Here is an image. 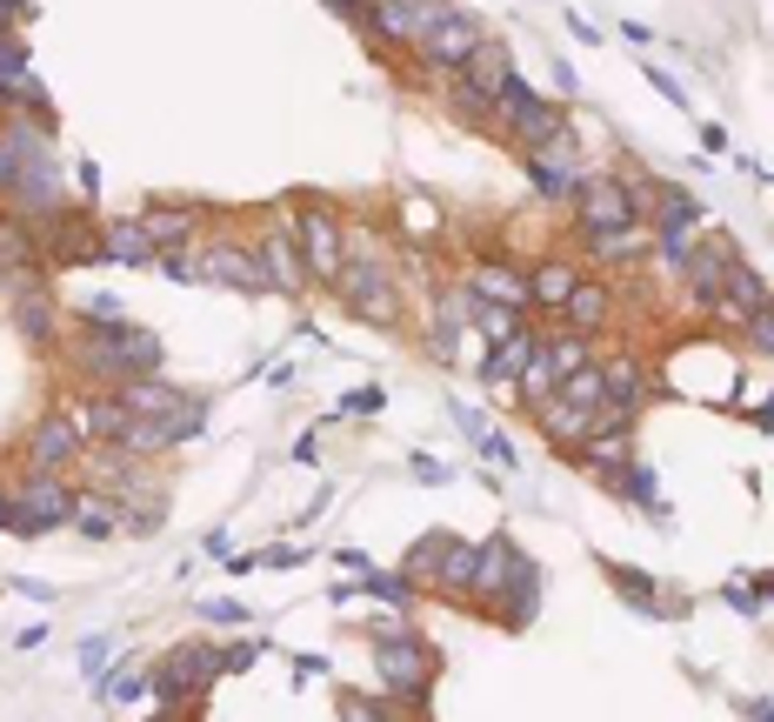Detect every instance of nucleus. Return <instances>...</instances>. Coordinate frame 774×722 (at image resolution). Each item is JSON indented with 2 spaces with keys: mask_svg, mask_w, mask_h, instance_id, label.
Listing matches in <instances>:
<instances>
[{
  "mask_svg": "<svg viewBox=\"0 0 774 722\" xmlns=\"http://www.w3.org/2000/svg\"><path fill=\"white\" fill-rule=\"evenodd\" d=\"M74 368L88 375L94 388H127L134 375H154L160 368V335H147V329H134V321H101V314H88L74 329Z\"/></svg>",
  "mask_w": 774,
  "mask_h": 722,
  "instance_id": "1",
  "label": "nucleus"
},
{
  "mask_svg": "<svg viewBox=\"0 0 774 722\" xmlns=\"http://www.w3.org/2000/svg\"><path fill=\"white\" fill-rule=\"evenodd\" d=\"M435 669H441V656H435V642L427 635H414V629H381L374 635V682H381V696L388 702H427V689H435Z\"/></svg>",
  "mask_w": 774,
  "mask_h": 722,
  "instance_id": "2",
  "label": "nucleus"
},
{
  "mask_svg": "<svg viewBox=\"0 0 774 722\" xmlns=\"http://www.w3.org/2000/svg\"><path fill=\"white\" fill-rule=\"evenodd\" d=\"M574 227H581L587 241H601V234H628V227H648V221H641V195H635L621 175H608V168H587V175H581V188H574Z\"/></svg>",
  "mask_w": 774,
  "mask_h": 722,
  "instance_id": "3",
  "label": "nucleus"
},
{
  "mask_svg": "<svg viewBox=\"0 0 774 722\" xmlns=\"http://www.w3.org/2000/svg\"><path fill=\"white\" fill-rule=\"evenodd\" d=\"M88 489H74L67 475H47V468H27V481L14 489V535H54V529H74Z\"/></svg>",
  "mask_w": 774,
  "mask_h": 722,
  "instance_id": "4",
  "label": "nucleus"
},
{
  "mask_svg": "<svg viewBox=\"0 0 774 722\" xmlns=\"http://www.w3.org/2000/svg\"><path fill=\"white\" fill-rule=\"evenodd\" d=\"M334 295H340V308H348L355 321H368V329H401V288H394V275L374 255H348V262H340Z\"/></svg>",
  "mask_w": 774,
  "mask_h": 722,
  "instance_id": "5",
  "label": "nucleus"
},
{
  "mask_svg": "<svg viewBox=\"0 0 774 722\" xmlns=\"http://www.w3.org/2000/svg\"><path fill=\"white\" fill-rule=\"evenodd\" d=\"M494 114H501V127L521 141V147H548V141L568 134V114H561L548 95H535L514 67H507V80H501V95H494Z\"/></svg>",
  "mask_w": 774,
  "mask_h": 722,
  "instance_id": "6",
  "label": "nucleus"
},
{
  "mask_svg": "<svg viewBox=\"0 0 774 722\" xmlns=\"http://www.w3.org/2000/svg\"><path fill=\"white\" fill-rule=\"evenodd\" d=\"M194 281L201 288H234V295H274L261 255L240 248V241H227V234H207L194 248Z\"/></svg>",
  "mask_w": 774,
  "mask_h": 722,
  "instance_id": "7",
  "label": "nucleus"
},
{
  "mask_svg": "<svg viewBox=\"0 0 774 722\" xmlns=\"http://www.w3.org/2000/svg\"><path fill=\"white\" fill-rule=\"evenodd\" d=\"M294 248H301V262H307V281L334 288L340 262H348V227H340V214H334V208L307 201V208L294 214Z\"/></svg>",
  "mask_w": 774,
  "mask_h": 722,
  "instance_id": "8",
  "label": "nucleus"
},
{
  "mask_svg": "<svg viewBox=\"0 0 774 722\" xmlns=\"http://www.w3.org/2000/svg\"><path fill=\"white\" fill-rule=\"evenodd\" d=\"M221 676H227L221 649H201V642H188V649H175V656H167V669L154 676V696H160V709H167V715H175V709L201 702Z\"/></svg>",
  "mask_w": 774,
  "mask_h": 722,
  "instance_id": "9",
  "label": "nucleus"
},
{
  "mask_svg": "<svg viewBox=\"0 0 774 722\" xmlns=\"http://www.w3.org/2000/svg\"><path fill=\"white\" fill-rule=\"evenodd\" d=\"M481 41H487V34H481V21H474V14L441 8V21H435V27H420L414 54H420V67H427V74H461V67H468V54H474Z\"/></svg>",
  "mask_w": 774,
  "mask_h": 722,
  "instance_id": "10",
  "label": "nucleus"
},
{
  "mask_svg": "<svg viewBox=\"0 0 774 722\" xmlns=\"http://www.w3.org/2000/svg\"><path fill=\"white\" fill-rule=\"evenodd\" d=\"M88 429H80V415L74 409H54V415H41L34 422V435H27V468H47V475H67L74 462H88Z\"/></svg>",
  "mask_w": 774,
  "mask_h": 722,
  "instance_id": "11",
  "label": "nucleus"
},
{
  "mask_svg": "<svg viewBox=\"0 0 774 722\" xmlns=\"http://www.w3.org/2000/svg\"><path fill=\"white\" fill-rule=\"evenodd\" d=\"M581 362H594V342H587V335H574V329L554 335V342L541 335V348H535V362H528V375H521V388H514V395H521V401H548Z\"/></svg>",
  "mask_w": 774,
  "mask_h": 722,
  "instance_id": "12",
  "label": "nucleus"
},
{
  "mask_svg": "<svg viewBox=\"0 0 774 722\" xmlns=\"http://www.w3.org/2000/svg\"><path fill=\"white\" fill-rule=\"evenodd\" d=\"M521 168H528V188L541 195V201H574V188H581V154H574V134H561V141H548V147H521Z\"/></svg>",
  "mask_w": 774,
  "mask_h": 722,
  "instance_id": "13",
  "label": "nucleus"
},
{
  "mask_svg": "<svg viewBox=\"0 0 774 722\" xmlns=\"http://www.w3.org/2000/svg\"><path fill=\"white\" fill-rule=\"evenodd\" d=\"M728 255H734V248H728L721 234H702L695 248H687V262L674 268V275L687 281V301H695V308H708V314L728 301Z\"/></svg>",
  "mask_w": 774,
  "mask_h": 722,
  "instance_id": "14",
  "label": "nucleus"
},
{
  "mask_svg": "<svg viewBox=\"0 0 774 722\" xmlns=\"http://www.w3.org/2000/svg\"><path fill=\"white\" fill-rule=\"evenodd\" d=\"M8 308H14V335H27L34 348H54V342H60V301H54L47 281L8 288Z\"/></svg>",
  "mask_w": 774,
  "mask_h": 722,
  "instance_id": "15",
  "label": "nucleus"
},
{
  "mask_svg": "<svg viewBox=\"0 0 774 722\" xmlns=\"http://www.w3.org/2000/svg\"><path fill=\"white\" fill-rule=\"evenodd\" d=\"M535 348H541V335H535L528 321H521V329H514L507 342H487V355H481L474 381H481V388H521V375H528Z\"/></svg>",
  "mask_w": 774,
  "mask_h": 722,
  "instance_id": "16",
  "label": "nucleus"
},
{
  "mask_svg": "<svg viewBox=\"0 0 774 722\" xmlns=\"http://www.w3.org/2000/svg\"><path fill=\"white\" fill-rule=\"evenodd\" d=\"M441 8H448V0H374V8H368V27H374L381 41H394V47H414L420 27L441 21Z\"/></svg>",
  "mask_w": 774,
  "mask_h": 722,
  "instance_id": "17",
  "label": "nucleus"
},
{
  "mask_svg": "<svg viewBox=\"0 0 774 722\" xmlns=\"http://www.w3.org/2000/svg\"><path fill=\"white\" fill-rule=\"evenodd\" d=\"M121 401H127L134 415H207V395L175 388V381H160V375H134L121 388Z\"/></svg>",
  "mask_w": 774,
  "mask_h": 722,
  "instance_id": "18",
  "label": "nucleus"
},
{
  "mask_svg": "<svg viewBox=\"0 0 774 722\" xmlns=\"http://www.w3.org/2000/svg\"><path fill=\"white\" fill-rule=\"evenodd\" d=\"M494 615H501L507 629H528V622L541 615V562H535V555L514 562V576H507L501 596H494Z\"/></svg>",
  "mask_w": 774,
  "mask_h": 722,
  "instance_id": "19",
  "label": "nucleus"
},
{
  "mask_svg": "<svg viewBox=\"0 0 774 722\" xmlns=\"http://www.w3.org/2000/svg\"><path fill=\"white\" fill-rule=\"evenodd\" d=\"M254 255H261V268H268V288H274V295H301V288H314V281H307V262H301V248H294V227H268Z\"/></svg>",
  "mask_w": 774,
  "mask_h": 722,
  "instance_id": "20",
  "label": "nucleus"
},
{
  "mask_svg": "<svg viewBox=\"0 0 774 722\" xmlns=\"http://www.w3.org/2000/svg\"><path fill=\"white\" fill-rule=\"evenodd\" d=\"M514 562H521V548H514V535H487L481 542V562H474V582H468V596H474V609H494V596H501V582L514 576Z\"/></svg>",
  "mask_w": 774,
  "mask_h": 722,
  "instance_id": "21",
  "label": "nucleus"
},
{
  "mask_svg": "<svg viewBox=\"0 0 774 722\" xmlns=\"http://www.w3.org/2000/svg\"><path fill=\"white\" fill-rule=\"evenodd\" d=\"M608 582H615V596H621L635 615H654V622L687 615V609H681V602H668V596H661V582H654V576H641V569H621V562H608Z\"/></svg>",
  "mask_w": 774,
  "mask_h": 722,
  "instance_id": "22",
  "label": "nucleus"
},
{
  "mask_svg": "<svg viewBox=\"0 0 774 722\" xmlns=\"http://www.w3.org/2000/svg\"><path fill=\"white\" fill-rule=\"evenodd\" d=\"M461 288L481 295V301H501V308H514V314L535 308V301H528V275H514L507 262H474V275H468Z\"/></svg>",
  "mask_w": 774,
  "mask_h": 722,
  "instance_id": "23",
  "label": "nucleus"
},
{
  "mask_svg": "<svg viewBox=\"0 0 774 722\" xmlns=\"http://www.w3.org/2000/svg\"><path fill=\"white\" fill-rule=\"evenodd\" d=\"M101 241H108V227H94L88 214H54L47 255L54 262H101Z\"/></svg>",
  "mask_w": 774,
  "mask_h": 722,
  "instance_id": "24",
  "label": "nucleus"
},
{
  "mask_svg": "<svg viewBox=\"0 0 774 722\" xmlns=\"http://www.w3.org/2000/svg\"><path fill=\"white\" fill-rule=\"evenodd\" d=\"M561 314H568V329L574 335H601L608 329V314H615V295H608V281H574V295L561 301Z\"/></svg>",
  "mask_w": 774,
  "mask_h": 722,
  "instance_id": "25",
  "label": "nucleus"
},
{
  "mask_svg": "<svg viewBox=\"0 0 774 722\" xmlns=\"http://www.w3.org/2000/svg\"><path fill=\"white\" fill-rule=\"evenodd\" d=\"M761 301H774V288L754 275V262L728 255V301H721L708 321H734V329H741V314H748V308H761Z\"/></svg>",
  "mask_w": 774,
  "mask_h": 722,
  "instance_id": "26",
  "label": "nucleus"
},
{
  "mask_svg": "<svg viewBox=\"0 0 774 722\" xmlns=\"http://www.w3.org/2000/svg\"><path fill=\"white\" fill-rule=\"evenodd\" d=\"M201 214H207L201 201H181V208H147V214H141V227H147V241H154V255H167V248H188Z\"/></svg>",
  "mask_w": 774,
  "mask_h": 722,
  "instance_id": "27",
  "label": "nucleus"
},
{
  "mask_svg": "<svg viewBox=\"0 0 774 722\" xmlns=\"http://www.w3.org/2000/svg\"><path fill=\"white\" fill-rule=\"evenodd\" d=\"M474 562H481V542H461V535L448 529V535H441V555H435V569H427V582H435V589H455V596H468Z\"/></svg>",
  "mask_w": 774,
  "mask_h": 722,
  "instance_id": "28",
  "label": "nucleus"
},
{
  "mask_svg": "<svg viewBox=\"0 0 774 722\" xmlns=\"http://www.w3.org/2000/svg\"><path fill=\"white\" fill-rule=\"evenodd\" d=\"M41 268V241H34V227L14 214H0V281H8V275H34Z\"/></svg>",
  "mask_w": 774,
  "mask_h": 722,
  "instance_id": "29",
  "label": "nucleus"
},
{
  "mask_svg": "<svg viewBox=\"0 0 774 722\" xmlns=\"http://www.w3.org/2000/svg\"><path fill=\"white\" fill-rule=\"evenodd\" d=\"M101 262H121V268H147V262H154V241H147L141 214H134V221H108V241H101Z\"/></svg>",
  "mask_w": 774,
  "mask_h": 722,
  "instance_id": "30",
  "label": "nucleus"
},
{
  "mask_svg": "<svg viewBox=\"0 0 774 722\" xmlns=\"http://www.w3.org/2000/svg\"><path fill=\"white\" fill-rule=\"evenodd\" d=\"M601 375H608V409H615V415H641V401H648V368H641V362H601Z\"/></svg>",
  "mask_w": 774,
  "mask_h": 722,
  "instance_id": "31",
  "label": "nucleus"
},
{
  "mask_svg": "<svg viewBox=\"0 0 774 722\" xmlns=\"http://www.w3.org/2000/svg\"><path fill=\"white\" fill-rule=\"evenodd\" d=\"M574 281H581L574 262H541V268L528 275V301H535V308H561V301L574 295Z\"/></svg>",
  "mask_w": 774,
  "mask_h": 722,
  "instance_id": "32",
  "label": "nucleus"
},
{
  "mask_svg": "<svg viewBox=\"0 0 774 722\" xmlns=\"http://www.w3.org/2000/svg\"><path fill=\"white\" fill-rule=\"evenodd\" d=\"M455 422L468 429V442H474V448H481V455H487L494 468H514V442H507L501 429H487V422H481V409H468V401H455Z\"/></svg>",
  "mask_w": 774,
  "mask_h": 722,
  "instance_id": "33",
  "label": "nucleus"
},
{
  "mask_svg": "<svg viewBox=\"0 0 774 722\" xmlns=\"http://www.w3.org/2000/svg\"><path fill=\"white\" fill-rule=\"evenodd\" d=\"M615 489H621L641 515H668V502H661V475H654L648 462H628V468L615 475Z\"/></svg>",
  "mask_w": 774,
  "mask_h": 722,
  "instance_id": "34",
  "label": "nucleus"
},
{
  "mask_svg": "<svg viewBox=\"0 0 774 722\" xmlns=\"http://www.w3.org/2000/svg\"><path fill=\"white\" fill-rule=\"evenodd\" d=\"M461 80H468V88H481V95H501V80H507V47H501V41H481V47L468 54Z\"/></svg>",
  "mask_w": 774,
  "mask_h": 722,
  "instance_id": "35",
  "label": "nucleus"
},
{
  "mask_svg": "<svg viewBox=\"0 0 774 722\" xmlns=\"http://www.w3.org/2000/svg\"><path fill=\"white\" fill-rule=\"evenodd\" d=\"M361 596H374V602H388V609H414L420 582H414L407 569H368V576H361Z\"/></svg>",
  "mask_w": 774,
  "mask_h": 722,
  "instance_id": "36",
  "label": "nucleus"
},
{
  "mask_svg": "<svg viewBox=\"0 0 774 722\" xmlns=\"http://www.w3.org/2000/svg\"><path fill=\"white\" fill-rule=\"evenodd\" d=\"M455 348H461V295H455V301L435 314V329H427V355H435L441 368L455 362Z\"/></svg>",
  "mask_w": 774,
  "mask_h": 722,
  "instance_id": "37",
  "label": "nucleus"
},
{
  "mask_svg": "<svg viewBox=\"0 0 774 722\" xmlns=\"http://www.w3.org/2000/svg\"><path fill=\"white\" fill-rule=\"evenodd\" d=\"M94 689H101L108 702H141V696H154V676H141V669H127V663H121V669H108Z\"/></svg>",
  "mask_w": 774,
  "mask_h": 722,
  "instance_id": "38",
  "label": "nucleus"
},
{
  "mask_svg": "<svg viewBox=\"0 0 774 722\" xmlns=\"http://www.w3.org/2000/svg\"><path fill=\"white\" fill-rule=\"evenodd\" d=\"M741 335H748V348H754V355H767V362H774V301H761V308H748V314H741Z\"/></svg>",
  "mask_w": 774,
  "mask_h": 722,
  "instance_id": "39",
  "label": "nucleus"
},
{
  "mask_svg": "<svg viewBox=\"0 0 774 722\" xmlns=\"http://www.w3.org/2000/svg\"><path fill=\"white\" fill-rule=\"evenodd\" d=\"M381 409H388V388H355L334 401V415H381Z\"/></svg>",
  "mask_w": 774,
  "mask_h": 722,
  "instance_id": "40",
  "label": "nucleus"
},
{
  "mask_svg": "<svg viewBox=\"0 0 774 722\" xmlns=\"http://www.w3.org/2000/svg\"><path fill=\"white\" fill-rule=\"evenodd\" d=\"M74 529H80V535H88V542H108V535H121V522H114V515H101V509H88V502H80Z\"/></svg>",
  "mask_w": 774,
  "mask_h": 722,
  "instance_id": "41",
  "label": "nucleus"
},
{
  "mask_svg": "<svg viewBox=\"0 0 774 722\" xmlns=\"http://www.w3.org/2000/svg\"><path fill=\"white\" fill-rule=\"evenodd\" d=\"M307 562V548H294V542H274V548H261L254 555V569H301Z\"/></svg>",
  "mask_w": 774,
  "mask_h": 722,
  "instance_id": "42",
  "label": "nucleus"
},
{
  "mask_svg": "<svg viewBox=\"0 0 774 722\" xmlns=\"http://www.w3.org/2000/svg\"><path fill=\"white\" fill-rule=\"evenodd\" d=\"M641 74H648V88H654V95H661V101H674V108H687V88H681V80H674V74H668V67H654V60H648V67H641Z\"/></svg>",
  "mask_w": 774,
  "mask_h": 722,
  "instance_id": "43",
  "label": "nucleus"
},
{
  "mask_svg": "<svg viewBox=\"0 0 774 722\" xmlns=\"http://www.w3.org/2000/svg\"><path fill=\"white\" fill-rule=\"evenodd\" d=\"M268 649H261V642H227V649H221V663H227V676H240V669H254V663H261Z\"/></svg>",
  "mask_w": 774,
  "mask_h": 722,
  "instance_id": "44",
  "label": "nucleus"
},
{
  "mask_svg": "<svg viewBox=\"0 0 774 722\" xmlns=\"http://www.w3.org/2000/svg\"><path fill=\"white\" fill-rule=\"evenodd\" d=\"M407 475H414V481H427V489L455 481V468H448V462H435V455H414V462H407Z\"/></svg>",
  "mask_w": 774,
  "mask_h": 722,
  "instance_id": "45",
  "label": "nucleus"
},
{
  "mask_svg": "<svg viewBox=\"0 0 774 722\" xmlns=\"http://www.w3.org/2000/svg\"><path fill=\"white\" fill-rule=\"evenodd\" d=\"M154 268H160L167 281H194V255H188V248H167V255H154Z\"/></svg>",
  "mask_w": 774,
  "mask_h": 722,
  "instance_id": "46",
  "label": "nucleus"
},
{
  "mask_svg": "<svg viewBox=\"0 0 774 722\" xmlns=\"http://www.w3.org/2000/svg\"><path fill=\"white\" fill-rule=\"evenodd\" d=\"M201 615H207V622H227V629H240V622H247V609H240L234 596H214V602H201Z\"/></svg>",
  "mask_w": 774,
  "mask_h": 722,
  "instance_id": "47",
  "label": "nucleus"
},
{
  "mask_svg": "<svg viewBox=\"0 0 774 722\" xmlns=\"http://www.w3.org/2000/svg\"><path fill=\"white\" fill-rule=\"evenodd\" d=\"M80 669H88L94 682L108 676V635H94V642H80Z\"/></svg>",
  "mask_w": 774,
  "mask_h": 722,
  "instance_id": "48",
  "label": "nucleus"
},
{
  "mask_svg": "<svg viewBox=\"0 0 774 722\" xmlns=\"http://www.w3.org/2000/svg\"><path fill=\"white\" fill-rule=\"evenodd\" d=\"M321 8H334L340 21H368V8H374V0H321Z\"/></svg>",
  "mask_w": 774,
  "mask_h": 722,
  "instance_id": "49",
  "label": "nucleus"
},
{
  "mask_svg": "<svg viewBox=\"0 0 774 722\" xmlns=\"http://www.w3.org/2000/svg\"><path fill=\"white\" fill-rule=\"evenodd\" d=\"M74 181H80V195H88V201L101 195V168H94V160H80V168H74Z\"/></svg>",
  "mask_w": 774,
  "mask_h": 722,
  "instance_id": "50",
  "label": "nucleus"
},
{
  "mask_svg": "<svg viewBox=\"0 0 774 722\" xmlns=\"http://www.w3.org/2000/svg\"><path fill=\"white\" fill-rule=\"evenodd\" d=\"M14 21H27V0H0V34H14Z\"/></svg>",
  "mask_w": 774,
  "mask_h": 722,
  "instance_id": "51",
  "label": "nucleus"
},
{
  "mask_svg": "<svg viewBox=\"0 0 774 722\" xmlns=\"http://www.w3.org/2000/svg\"><path fill=\"white\" fill-rule=\"evenodd\" d=\"M568 27H574V41H587V47H601V27H594L587 14H568Z\"/></svg>",
  "mask_w": 774,
  "mask_h": 722,
  "instance_id": "52",
  "label": "nucleus"
},
{
  "mask_svg": "<svg viewBox=\"0 0 774 722\" xmlns=\"http://www.w3.org/2000/svg\"><path fill=\"white\" fill-rule=\"evenodd\" d=\"M702 147H708V154H728V127H715V121H702Z\"/></svg>",
  "mask_w": 774,
  "mask_h": 722,
  "instance_id": "53",
  "label": "nucleus"
},
{
  "mask_svg": "<svg viewBox=\"0 0 774 722\" xmlns=\"http://www.w3.org/2000/svg\"><path fill=\"white\" fill-rule=\"evenodd\" d=\"M0 535H14V489L0 481Z\"/></svg>",
  "mask_w": 774,
  "mask_h": 722,
  "instance_id": "54",
  "label": "nucleus"
},
{
  "mask_svg": "<svg viewBox=\"0 0 774 722\" xmlns=\"http://www.w3.org/2000/svg\"><path fill=\"white\" fill-rule=\"evenodd\" d=\"M334 562H340V569H355V576H368V555L361 548H334Z\"/></svg>",
  "mask_w": 774,
  "mask_h": 722,
  "instance_id": "55",
  "label": "nucleus"
},
{
  "mask_svg": "<svg viewBox=\"0 0 774 722\" xmlns=\"http://www.w3.org/2000/svg\"><path fill=\"white\" fill-rule=\"evenodd\" d=\"M548 67H554V88H561V95H574V88H581V80H574V67H568V60H548Z\"/></svg>",
  "mask_w": 774,
  "mask_h": 722,
  "instance_id": "56",
  "label": "nucleus"
},
{
  "mask_svg": "<svg viewBox=\"0 0 774 722\" xmlns=\"http://www.w3.org/2000/svg\"><path fill=\"white\" fill-rule=\"evenodd\" d=\"M14 589H21V596H34V602H54V589H47V582H34V576H21Z\"/></svg>",
  "mask_w": 774,
  "mask_h": 722,
  "instance_id": "57",
  "label": "nucleus"
},
{
  "mask_svg": "<svg viewBox=\"0 0 774 722\" xmlns=\"http://www.w3.org/2000/svg\"><path fill=\"white\" fill-rule=\"evenodd\" d=\"M754 422H761V429H774V401H767V409H754Z\"/></svg>",
  "mask_w": 774,
  "mask_h": 722,
  "instance_id": "58",
  "label": "nucleus"
}]
</instances>
